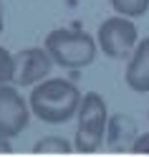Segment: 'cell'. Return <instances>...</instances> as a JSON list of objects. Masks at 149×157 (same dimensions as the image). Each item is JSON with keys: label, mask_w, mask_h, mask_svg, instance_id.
Returning <instances> with one entry per match:
<instances>
[{"label": "cell", "mask_w": 149, "mask_h": 157, "mask_svg": "<svg viewBox=\"0 0 149 157\" xmlns=\"http://www.w3.org/2000/svg\"><path fill=\"white\" fill-rule=\"evenodd\" d=\"M31 114V104L20 96L15 84H0V134L13 140L28 127Z\"/></svg>", "instance_id": "obj_5"}, {"label": "cell", "mask_w": 149, "mask_h": 157, "mask_svg": "<svg viewBox=\"0 0 149 157\" xmlns=\"http://www.w3.org/2000/svg\"><path fill=\"white\" fill-rule=\"evenodd\" d=\"M15 76V56L0 46V84H13Z\"/></svg>", "instance_id": "obj_11"}, {"label": "cell", "mask_w": 149, "mask_h": 157, "mask_svg": "<svg viewBox=\"0 0 149 157\" xmlns=\"http://www.w3.org/2000/svg\"><path fill=\"white\" fill-rule=\"evenodd\" d=\"M53 56L48 53V48H23L20 53H15V76L13 84L15 86H35L38 81L48 78L53 68Z\"/></svg>", "instance_id": "obj_6"}, {"label": "cell", "mask_w": 149, "mask_h": 157, "mask_svg": "<svg viewBox=\"0 0 149 157\" xmlns=\"http://www.w3.org/2000/svg\"><path fill=\"white\" fill-rule=\"evenodd\" d=\"M136 124L132 117L126 114H116L109 119V129H106V144L111 150H132V144L136 142Z\"/></svg>", "instance_id": "obj_8"}, {"label": "cell", "mask_w": 149, "mask_h": 157, "mask_svg": "<svg viewBox=\"0 0 149 157\" xmlns=\"http://www.w3.org/2000/svg\"><path fill=\"white\" fill-rule=\"evenodd\" d=\"M126 86L136 94H149V38H142L126 63Z\"/></svg>", "instance_id": "obj_7"}, {"label": "cell", "mask_w": 149, "mask_h": 157, "mask_svg": "<svg viewBox=\"0 0 149 157\" xmlns=\"http://www.w3.org/2000/svg\"><path fill=\"white\" fill-rule=\"evenodd\" d=\"M76 117H78V129H76L73 147L78 152L101 150V144L106 140V129H109V109H106L104 96L96 91L84 94Z\"/></svg>", "instance_id": "obj_3"}, {"label": "cell", "mask_w": 149, "mask_h": 157, "mask_svg": "<svg viewBox=\"0 0 149 157\" xmlns=\"http://www.w3.org/2000/svg\"><path fill=\"white\" fill-rule=\"evenodd\" d=\"M48 53L53 56L56 66L61 68H84L91 66L99 53V41L84 31H71V28H56L46 36Z\"/></svg>", "instance_id": "obj_2"}, {"label": "cell", "mask_w": 149, "mask_h": 157, "mask_svg": "<svg viewBox=\"0 0 149 157\" xmlns=\"http://www.w3.org/2000/svg\"><path fill=\"white\" fill-rule=\"evenodd\" d=\"M81 91L68 78H43L31 86V112L46 124H63L73 119L81 106Z\"/></svg>", "instance_id": "obj_1"}, {"label": "cell", "mask_w": 149, "mask_h": 157, "mask_svg": "<svg viewBox=\"0 0 149 157\" xmlns=\"http://www.w3.org/2000/svg\"><path fill=\"white\" fill-rule=\"evenodd\" d=\"M0 28H3V8H0Z\"/></svg>", "instance_id": "obj_13"}, {"label": "cell", "mask_w": 149, "mask_h": 157, "mask_svg": "<svg viewBox=\"0 0 149 157\" xmlns=\"http://www.w3.org/2000/svg\"><path fill=\"white\" fill-rule=\"evenodd\" d=\"M71 150H76V147L71 142H66L63 137H56V134H48L33 144V152H71Z\"/></svg>", "instance_id": "obj_10"}, {"label": "cell", "mask_w": 149, "mask_h": 157, "mask_svg": "<svg viewBox=\"0 0 149 157\" xmlns=\"http://www.w3.org/2000/svg\"><path fill=\"white\" fill-rule=\"evenodd\" d=\"M96 41H99V48H101L104 56L119 61V58L132 56V51L139 43V31H136L132 18L116 13L114 18H106V21L99 25Z\"/></svg>", "instance_id": "obj_4"}, {"label": "cell", "mask_w": 149, "mask_h": 157, "mask_svg": "<svg viewBox=\"0 0 149 157\" xmlns=\"http://www.w3.org/2000/svg\"><path fill=\"white\" fill-rule=\"evenodd\" d=\"M13 144H10V137H3L0 134V152H10Z\"/></svg>", "instance_id": "obj_12"}, {"label": "cell", "mask_w": 149, "mask_h": 157, "mask_svg": "<svg viewBox=\"0 0 149 157\" xmlns=\"http://www.w3.org/2000/svg\"><path fill=\"white\" fill-rule=\"evenodd\" d=\"M114 13L126 15V18H142L149 10V0H109Z\"/></svg>", "instance_id": "obj_9"}]
</instances>
